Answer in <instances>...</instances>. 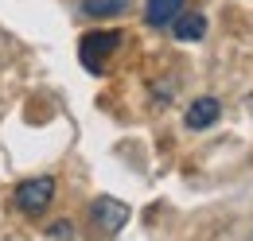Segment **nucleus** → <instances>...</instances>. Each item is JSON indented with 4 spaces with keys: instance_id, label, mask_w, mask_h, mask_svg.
I'll use <instances>...</instances> for the list:
<instances>
[{
    "instance_id": "423d86ee",
    "label": "nucleus",
    "mask_w": 253,
    "mask_h": 241,
    "mask_svg": "<svg viewBox=\"0 0 253 241\" xmlns=\"http://www.w3.org/2000/svg\"><path fill=\"white\" fill-rule=\"evenodd\" d=\"M171 31H175V39L195 43V39H203V35H207V20H203L199 12H191V16H179V20L171 24Z\"/></svg>"
},
{
    "instance_id": "7ed1b4c3",
    "label": "nucleus",
    "mask_w": 253,
    "mask_h": 241,
    "mask_svg": "<svg viewBox=\"0 0 253 241\" xmlns=\"http://www.w3.org/2000/svg\"><path fill=\"white\" fill-rule=\"evenodd\" d=\"M90 218H94L97 230H105V234H117V230L128 222V206L121 202V199H94Z\"/></svg>"
},
{
    "instance_id": "0eeeda50",
    "label": "nucleus",
    "mask_w": 253,
    "mask_h": 241,
    "mask_svg": "<svg viewBox=\"0 0 253 241\" xmlns=\"http://www.w3.org/2000/svg\"><path fill=\"white\" fill-rule=\"evenodd\" d=\"M125 8H128V0H82V12L94 16V20L117 16V12H125Z\"/></svg>"
},
{
    "instance_id": "f257e3e1",
    "label": "nucleus",
    "mask_w": 253,
    "mask_h": 241,
    "mask_svg": "<svg viewBox=\"0 0 253 241\" xmlns=\"http://www.w3.org/2000/svg\"><path fill=\"white\" fill-rule=\"evenodd\" d=\"M51 199H55V179H51V175H35V179H24L16 187V206L28 210V214L47 210Z\"/></svg>"
},
{
    "instance_id": "20e7f679",
    "label": "nucleus",
    "mask_w": 253,
    "mask_h": 241,
    "mask_svg": "<svg viewBox=\"0 0 253 241\" xmlns=\"http://www.w3.org/2000/svg\"><path fill=\"white\" fill-rule=\"evenodd\" d=\"M218 113H222V105L214 97H199L187 109V128H211V124L218 120Z\"/></svg>"
},
{
    "instance_id": "f03ea898",
    "label": "nucleus",
    "mask_w": 253,
    "mask_h": 241,
    "mask_svg": "<svg viewBox=\"0 0 253 241\" xmlns=\"http://www.w3.org/2000/svg\"><path fill=\"white\" fill-rule=\"evenodd\" d=\"M117 43H121V35L117 31H90V35H82V62H86V70H101L105 66V59L117 51Z\"/></svg>"
},
{
    "instance_id": "39448f33",
    "label": "nucleus",
    "mask_w": 253,
    "mask_h": 241,
    "mask_svg": "<svg viewBox=\"0 0 253 241\" xmlns=\"http://www.w3.org/2000/svg\"><path fill=\"white\" fill-rule=\"evenodd\" d=\"M179 12H183V0H148V24H152V28L175 24Z\"/></svg>"
}]
</instances>
